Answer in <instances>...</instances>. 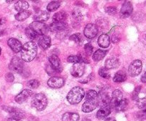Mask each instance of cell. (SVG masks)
<instances>
[{"mask_svg":"<svg viewBox=\"0 0 146 121\" xmlns=\"http://www.w3.org/2000/svg\"><path fill=\"white\" fill-rule=\"evenodd\" d=\"M82 121H91V120L88 119V118H84V119Z\"/></svg>","mask_w":146,"mask_h":121,"instance_id":"obj_46","label":"cell"},{"mask_svg":"<svg viewBox=\"0 0 146 121\" xmlns=\"http://www.w3.org/2000/svg\"><path fill=\"white\" fill-rule=\"evenodd\" d=\"M93 49H94V48H93L92 45L91 44H86L84 46V50H85V52L86 54V55H91V54L93 52Z\"/></svg>","mask_w":146,"mask_h":121,"instance_id":"obj_36","label":"cell"},{"mask_svg":"<svg viewBox=\"0 0 146 121\" xmlns=\"http://www.w3.org/2000/svg\"><path fill=\"white\" fill-rule=\"evenodd\" d=\"M31 15V11H22V12H19L18 14H17L15 15V19L17 20V21H24L26 19L28 18L29 16Z\"/></svg>","mask_w":146,"mask_h":121,"instance_id":"obj_30","label":"cell"},{"mask_svg":"<svg viewBox=\"0 0 146 121\" xmlns=\"http://www.w3.org/2000/svg\"><path fill=\"white\" fill-rule=\"evenodd\" d=\"M70 40L71 41H74L75 43H76L77 44H81L84 42V36H82V34H80V33H76V34H74L73 35H71L70 36Z\"/></svg>","mask_w":146,"mask_h":121,"instance_id":"obj_29","label":"cell"},{"mask_svg":"<svg viewBox=\"0 0 146 121\" xmlns=\"http://www.w3.org/2000/svg\"><path fill=\"white\" fill-rule=\"evenodd\" d=\"M85 66L81 63H76L73 65L71 70V74L75 78L81 77L84 73Z\"/></svg>","mask_w":146,"mask_h":121,"instance_id":"obj_12","label":"cell"},{"mask_svg":"<svg viewBox=\"0 0 146 121\" xmlns=\"http://www.w3.org/2000/svg\"><path fill=\"white\" fill-rule=\"evenodd\" d=\"M111 100V108H114L121 100H123V93L119 90H115L112 93V97Z\"/></svg>","mask_w":146,"mask_h":121,"instance_id":"obj_16","label":"cell"},{"mask_svg":"<svg viewBox=\"0 0 146 121\" xmlns=\"http://www.w3.org/2000/svg\"><path fill=\"white\" fill-rule=\"evenodd\" d=\"M105 121H116V120H115V119H113V118H108V119L106 120Z\"/></svg>","mask_w":146,"mask_h":121,"instance_id":"obj_45","label":"cell"},{"mask_svg":"<svg viewBox=\"0 0 146 121\" xmlns=\"http://www.w3.org/2000/svg\"><path fill=\"white\" fill-rule=\"evenodd\" d=\"M32 106L35 108L37 110H43L46 108L47 105V99L45 95L43 93H37L33 97Z\"/></svg>","mask_w":146,"mask_h":121,"instance_id":"obj_3","label":"cell"},{"mask_svg":"<svg viewBox=\"0 0 146 121\" xmlns=\"http://www.w3.org/2000/svg\"><path fill=\"white\" fill-rule=\"evenodd\" d=\"M13 1H7V3H11V2H13Z\"/></svg>","mask_w":146,"mask_h":121,"instance_id":"obj_47","label":"cell"},{"mask_svg":"<svg viewBox=\"0 0 146 121\" xmlns=\"http://www.w3.org/2000/svg\"><path fill=\"white\" fill-rule=\"evenodd\" d=\"M97 98H98V93L94 90H90L87 92L86 95V100L96 99Z\"/></svg>","mask_w":146,"mask_h":121,"instance_id":"obj_34","label":"cell"},{"mask_svg":"<svg viewBox=\"0 0 146 121\" xmlns=\"http://www.w3.org/2000/svg\"><path fill=\"white\" fill-rule=\"evenodd\" d=\"M4 22H5V19L2 17H0V25H2Z\"/></svg>","mask_w":146,"mask_h":121,"instance_id":"obj_44","label":"cell"},{"mask_svg":"<svg viewBox=\"0 0 146 121\" xmlns=\"http://www.w3.org/2000/svg\"><path fill=\"white\" fill-rule=\"evenodd\" d=\"M98 105V98L96 99L86 100V101L82 105V110L84 112H90L94 110Z\"/></svg>","mask_w":146,"mask_h":121,"instance_id":"obj_9","label":"cell"},{"mask_svg":"<svg viewBox=\"0 0 146 121\" xmlns=\"http://www.w3.org/2000/svg\"><path fill=\"white\" fill-rule=\"evenodd\" d=\"M106 12L110 15H114L117 12V9L115 7H108L106 8Z\"/></svg>","mask_w":146,"mask_h":121,"instance_id":"obj_37","label":"cell"},{"mask_svg":"<svg viewBox=\"0 0 146 121\" xmlns=\"http://www.w3.org/2000/svg\"><path fill=\"white\" fill-rule=\"evenodd\" d=\"M92 76H93V74H91V75H88V76L87 77L86 79L84 80V81H80V82L84 83H88L89 81H91V80H93V78H91Z\"/></svg>","mask_w":146,"mask_h":121,"instance_id":"obj_41","label":"cell"},{"mask_svg":"<svg viewBox=\"0 0 146 121\" xmlns=\"http://www.w3.org/2000/svg\"><path fill=\"white\" fill-rule=\"evenodd\" d=\"M1 32H2V31H1V28H0V34H1Z\"/></svg>","mask_w":146,"mask_h":121,"instance_id":"obj_49","label":"cell"},{"mask_svg":"<svg viewBox=\"0 0 146 121\" xmlns=\"http://www.w3.org/2000/svg\"><path fill=\"white\" fill-rule=\"evenodd\" d=\"M72 17L75 19L76 21H79L82 19V14L80 13V11H77V10H75L72 12Z\"/></svg>","mask_w":146,"mask_h":121,"instance_id":"obj_38","label":"cell"},{"mask_svg":"<svg viewBox=\"0 0 146 121\" xmlns=\"http://www.w3.org/2000/svg\"><path fill=\"white\" fill-rule=\"evenodd\" d=\"M29 3L26 1H18L16 2L14 8L19 12H22V11H27L29 8Z\"/></svg>","mask_w":146,"mask_h":121,"instance_id":"obj_25","label":"cell"},{"mask_svg":"<svg viewBox=\"0 0 146 121\" xmlns=\"http://www.w3.org/2000/svg\"><path fill=\"white\" fill-rule=\"evenodd\" d=\"M107 51H103L101 49H98L96 51L95 53L93 55V59L95 61H99L101 59L105 57V56L106 55Z\"/></svg>","mask_w":146,"mask_h":121,"instance_id":"obj_28","label":"cell"},{"mask_svg":"<svg viewBox=\"0 0 146 121\" xmlns=\"http://www.w3.org/2000/svg\"><path fill=\"white\" fill-rule=\"evenodd\" d=\"M98 74L101 77L104 78H111V73H110L108 69L106 68H100L98 71Z\"/></svg>","mask_w":146,"mask_h":121,"instance_id":"obj_33","label":"cell"},{"mask_svg":"<svg viewBox=\"0 0 146 121\" xmlns=\"http://www.w3.org/2000/svg\"><path fill=\"white\" fill-rule=\"evenodd\" d=\"M32 95V91L29 89L23 90L21 93L15 97V101L18 103H23L25 102L28 98Z\"/></svg>","mask_w":146,"mask_h":121,"instance_id":"obj_13","label":"cell"},{"mask_svg":"<svg viewBox=\"0 0 146 121\" xmlns=\"http://www.w3.org/2000/svg\"><path fill=\"white\" fill-rule=\"evenodd\" d=\"M68 28V24L66 21L64 22H57V21H54L51 23L49 26L48 29L52 32H60V31H64Z\"/></svg>","mask_w":146,"mask_h":121,"instance_id":"obj_10","label":"cell"},{"mask_svg":"<svg viewBox=\"0 0 146 121\" xmlns=\"http://www.w3.org/2000/svg\"><path fill=\"white\" fill-rule=\"evenodd\" d=\"M61 6V1H51L49 4L47 5V9L49 11H54L59 8Z\"/></svg>","mask_w":146,"mask_h":121,"instance_id":"obj_31","label":"cell"},{"mask_svg":"<svg viewBox=\"0 0 146 121\" xmlns=\"http://www.w3.org/2000/svg\"><path fill=\"white\" fill-rule=\"evenodd\" d=\"M133 9V5L131 1H125L123 4L122 7H121V11H120V17H121V18H128L132 14Z\"/></svg>","mask_w":146,"mask_h":121,"instance_id":"obj_7","label":"cell"},{"mask_svg":"<svg viewBox=\"0 0 146 121\" xmlns=\"http://www.w3.org/2000/svg\"><path fill=\"white\" fill-rule=\"evenodd\" d=\"M51 38L47 36H41L38 39V44L43 49L46 50L51 46Z\"/></svg>","mask_w":146,"mask_h":121,"instance_id":"obj_20","label":"cell"},{"mask_svg":"<svg viewBox=\"0 0 146 121\" xmlns=\"http://www.w3.org/2000/svg\"><path fill=\"white\" fill-rule=\"evenodd\" d=\"M127 76L126 73H125V71H119L118 72H117L115 74L113 77V81L116 83H121L123 82L126 80Z\"/></svg>","mask_w":146,"mask_h":121,"instance_id":"obj_27","label":"cell"},{"mask_svg":"<svg viewBox=\"0 0 146 121\" xmlns=\"http://www.w3.org/2000/svg\"><path fill=\"white\" fill-rule=\"evenodd\" d=\"M128 105V101L125 98H123V100H121L115 107H114V109L117 112H121V111H124L127 109Z\"/></svg>","mask_w":146,"mask_h":121,"instance_id":"obj_26","label":"cell"},{"mask_svg":"<svg viewBox=\"0 0 146 121\" xmlns=\"http://www.w3.org/2000/svg\"><path fill=\"white\" fill-rule=\"evenodd\" d=\"M98 29L96 24H88L84 28V35L88 38H93L98 34Z\"/></svg>","mask_w":146,"mask_h":121,"instance_id":"obj_8","label":"cell"},{"mask_svg":"<svg viewBox=\"0 0 146 121\" xmlns=\"http://www.w3.org/2000/svg\"><path fill=\"white\" fill-rule=\"evenodd\" d=\"M67 61L69 63H88V60L85 58L81 54H78V55H71L69 56L67 58Z\"/></svg>","mask_w":146,"mask_h":121,"instance_id":"obj_18","label":"cell"},{"mask_svg":"<svg viewBox=\"0 0 146 121\" xmlns=\"http://www.w3.org/2000/svg\"><path fill=\"white\" fill-rule=\"evenodd\" d=\"M49 17L50 14L48 12H47V11H41V12L36 14L34 17V19L36 21L43 23L44 21H47L49 19Z\"/></svg>","mask_w":146,"mask_h":121,"instance_id":"obj_24","label":"cell"},{"mask_svg":"<svg viewBox=\"0 0 146 121\" xmlns=\"http://www.w3.org/2000/svg\"><path fill=\"white\" fill-rule=\"evenodd\" d=\"M27 86L30 88H32V89H36L38 87L39 85V81H38L37 80H31L29 82H27Z\"/></svg>","mask_w":146,"mask_h":121,"instance_id":"obj_35","label":"cell"},{"mask_svg":"<svg viewBox=\"0 0 146 121\" xmlns=\"http://www.w3.org/2000/svg\"><path fill=\"white\" fill-rule=\"evenodd\" d=\"M48 61H49L50 65L51 66L54 68L55 71H58V73H60L62 70L61 68V61H60L59 58H58L57 56L56 55H52L48 58Z\"/></svg>","mask_w":146,"mask_h":121,"instance_id":"obj_14","label":"cell"},{"mask_svg":"<svg viewBox=\"0 0 146 121\" xmlns=\"http://www.w3.org/2000/svg\"><path fill=\"white\" fill-rule=\"evenodd\" d=\"M5 79L7 82H12L14 79V75L11 73H8L7 74H6Z\"/></svg>","mask_w":146,"mask_h":121,"instance_id":"obj_40","label":"cell"},{"mask_svg":"<svg viewBox=\"0 0 146 121\" xmlns=\"http://www.w3.org/2000/svg\"><path fill=\"white\" fill-rule=\"evenodd\" d=\"M120 62L119 60L117 58H109L106 61L105 66L107 69H113V68H116L119 66Z\"/></svg>","mask_w":146,"mask_h":121,"instance_id":"obj_19","label":"cell"},{"mask_svg":"<svg viewBox=\"0 0 146 121\" xmlns=\"http://www.w3.org/2000/svg\"><path fill=\"white\" fill-rule=\"evenodd\" d=\"M141 71H142V62L141 60H135L130 64L128 68V73L131 76H137L141 73Z\"/></svg>","mask_w":146,"mask_h":121,"instance_id":"obj_6","label":"cell"},{"mask_svg":"<svg viewBox=\"0 0 146 121\" xmlns=\"http://www.w3.org/2000/svg\"><path fill=\"white\" fill-rule=\"evenodd\" d=\"M67 18H68V14L64 11H58L53 16L54 21H57V22H64Z\"/></svg>","mask_w":146,"mask_h":121,"instance_id":"obj_22","label":"cell"},{"mask_svg":"<svg viewBox=\"0 0 146 121\" xmlns=\"http://www.w3.org/2000/svg\"><path fill=\"white\" fill-rule=\"evenodd\" d=\"M25 33L26 35H27V36H28V38H30V39H35V38H36L38 36V34H36L29 26L27 27V28H26Z\"/></svg>","mask_w":146,"mask_h":121,"instance_id":"obj_32","label":"cell"},{"mask_svg":"<svg viewBox=\"0 0 146 121\" xmlns=\"http://www.w3.org/2000/svg\"><path fill=\"white\" fill-rule=\"evenodd\" d=\"M48 86L53 88H59L62 87L64 84V79L61 77L53 76L48 79Z\"/></svg>","mask_w":146,"mask_h":121,"instance_id":"obj_11","label":"cell"},{"mask_svg":"<svg viewBox=\"0 0 146 121\" xmlns=\"http://www.w3.org/2000/svg\"><path fill=\"white\" fill-rule=\"evenodd\" d=\"M85 96L84 90L81 87H74L67 95V100L71 104H77L81 101Z\"/></svg>","mask_w":146,"mask_h":121,"instance_id":"obj_2","label":"cell"},{"mask_svg":"<svg viewBox=\"0 0 146 121\" xmlns=\"http://www.w3.org/2000/svg\"><path fill=\"white\" fill-rule=\"evenodd\" d=\"M7 121H21V120L18 119V118H14V117H10L9 118H8Z\"/></svg>","mask_w":146,"mask_h":121,"instance_id":"obj_42","label":"cell"},{"mask_svg":"<svg viewBox=\"0 0 146 121\" xmlns=\"http://www.w3.org/2000/svg\"><path fill=\"white\" fill-rule=\"evenodd\" d=\"M141 81L143 83H146V71L145 73L142 75V77H141Z\"/></svg>","mask_w":146,"mask_h":121,"instance_id":"obj_43","label":"cell"},{"mask_svg":"<svg viewBox=\"0 0 146 121\" xmlns=\"http://www.w3.org/2000/svg\"><path fill=\"white\" fill-rule=\"evenodd\" d=\"M46 70L47 73H48L49 75H56V73H58V71H55V70L54 69V68H52V67L51 66V65H47L46 68Z\"/></svg>","mask_w":146,"mask_h":121,"instance_id":"obj_39","label":"cell"},{"mask_svg":"<svg viewBox=\"0 0 146 121\" xmlns=\"http://www.w3.org/2000/svg\"><path fill=\"white\" fill-rule=\"evenodd\" d=\"M37 51V45L34 41H29L26 43L22 46L21 51V57L22 61L27 62L33 61V59H34L36 56Z\"/></svg>","mask_w":146,"mask_h":121,"instance_id":"obj_1","label":"cell"},{"mask_svg":"<svg viewBox=\"0 0 146 121\" xmlns=\"http://www.w3.org/2000/svg\"><path fill=\"white\" fill-rule=\"evenodd\" d=\"M7 44H8L9 46L11 48V50H12L14 52L18 53L21 51L22 46H21V42H20L18 39H17V38H9V39L8 40V41H7Z\"/></svg>","mask_w":146,"mask_h":121,"instance_id":"obj_15","label":"cell"},{"mask_svg":"<svg viewBox=\"0 0 146 121\" xmlns=\"http://www.w3.org/2000/svg\"><path fill=\"white\" fill-rule=\"evenodd\" d=\"M30 28L34 31L36 34L41 36H45L48 31V28L44 23L34 21L29 26Z\"/></svg>","mask_w":146,"mask_h":121,"instance_id":"obj_4","label":"cell"},{"mask_svg":"<svg viewBox=\"0 0 146 121\" xmlns=\"http://www.w3.org/2000/svg\"><path fill=\"white\" fill-rule=\"evenodd\" d=\"M111 112V105H105V106H102L99 109V110L97 112L96 116L98 119H104V118H107L108 115Z\"/></svg>","mask_w":146,"mask_h":121,"instance_id":"obj_17","label":"cell"},{"mask_svg":"<svg viewBox=\"0 0 146 121\" xmlns=\"http://www.w3.org/2000/svg\"><path fill=\"white\" fill-rule=\"evenodd\" d=\"M98 44L101 48H107L110 45V38L108 34H102L98 39Z\"/></svg>","mask_w":146,"mask_h":121,"instance_id":"obj_21","label":"cell"},{"mask_svg":"<svg viewBox=\"0 0 146 121\" xmlns=\"http://www.w3.org/2000/svg\"><path fill=\"white\" fill-rule=\"evenodd\" d=\"M9 68L14 72L18 73H21L24 69V63H23L22 59L17 56H14L11 59V63L9 65Z\"/></svg>","mask_w":146,"mask_h":121,"instance_id":"obj_5","label":"cell"},{"mask_svg":"<svg viewBox=\"0 0 146 121\" xmlns=\"http://www.w3.org/2000/svg\"><path fill=\"white\" fill-rule=\"evenodd\" d=\"M1 48H0V55H1Z\"/></svg>","mask_w":146,"mask_h":121,"instance_id":"obj_48","label":"cell"},{"mask_svg":"<svg viewBox=\"0 0 146 121\" xmlns=\"http://www.w3.org/2000/svg\"><path fill=\"white\" fill-rule=\"evenodd\" d=\"M78 120H79V115L76 112H66L62 117L63 121H78Z\"/></svg>","mask_w":146,"mask_h":121,"instance_id":"obj_23","label":"cell"}]
</instances>
